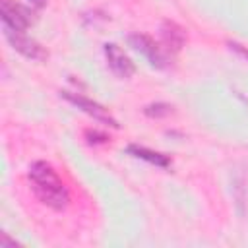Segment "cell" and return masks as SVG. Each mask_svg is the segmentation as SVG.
I'll list each match as a JSON object with an SVG mask.
<instances>
[{
    "label": "cell",
    "instance_id": "1",
    "mask_svg": "<svg viewBox=\"0 0 248 248\" xmlns=\"http://www.w3.org/2000/svg\"><path fill=\"white\" fill-rule=\"evenodd\" d=\"M29 184L33 194L39 198L41 203H45L50 209H64L70 202V192L64 184V180L58 176V172L52 169V165L45 161H35L29 167L27 172Z\"/></svg>",
    "mask_w": 248,
    "mask_h": 248
},
{
    "label": "cell",
    "instance_id": "2",
    "mask_svg": "<svg viewBox=\"0 0 248 248\" xmlns=\"http://www.w3.org/2000/svg\"><path fill=\"white\" fill-rule=\"evenodd\" d=\"M62 95H64V99H68L70 103H74L78 108H81L85 114L93 116L97 122H103V124H107V126H114V128L118 126L116 120L112 118V114H110L107 108H103L99 103H95V101H91V99H87V97H83V95H79V93L64 91Z\"/></svg>",
    "mask_w": 248,
    "mask_h": 248
},
{
    "label": "cell",
    "instance_id": "3",
    "mask_svg": "<svg viewBox=\"0 0 248 248\" xmlns=\"http://www.w3.org/2000/svg\"><path fill=\"white\" fill-rule=\"evenodd\" d=\"M105 56H107V62H108V68L118 76V78H130L136 68H134V62L128 58V54L114 43H107L105 45Z\"/></svg>",
    "mask_w": 248,
    "mask_h": 248
},
{
    "label": "cell",
    "instance_id": "4",
    "mask_svg": "<svg viewBox=\"0 0 248 248\" xmlns=\"http://www.w3.org/2000/svg\"><path fill=\"white\" fill-rule=\"evenodd\" d=\"M4 35H6V39L10 41V45H12L17 52H21L23 56L33 58V60H41V58H45V52H43L41 45H39V43H35L33 39H29L25 31L4 29Z\"/></svg>",
    "mask_w": 248,
    "mask_h": 248
},
{
    "label": "cell",
    "instance_id": "5",
    "mask_svg": "<svg viewBox=\"0 0 248 248\" xmlns=\"http://www.w3.org/2000/svg\"><path fill=\"white\" fill-rule=\"evenodd\" d=\"M2 21H4V29L27 31L29 12L12 0H2Z\"/></svg>",
    "mask_w": 248,
    "mask_h": 248
},
{
    "label": "cell",
    "instance_id": "6",
    "mask_svg": "<svg viewBox=\"0 0 248 248\" xmlns=\"http://www.w3.org/2000/svg\"><path fill=\"white\" fill-rule=\"evenodd\" d=\"M130 43H132V46L138 52H141L149 60V64H153L157 68H163L165 66V52L161 50V46L155 45V41L151 37L136 33V35H130Z\"/></svg>",
    "mask_w": 248,
    "mask_h": 248
},
{
    "label": "cell",
    "instance_id": "7",
    "mask_svg": "<svg viewBox=\"0 0 248 248\" xmlns=\"http://www.w3.org/2000/svg\"><path fill=\"white\" fill-rule=\"evenodd\" d=\"M161 37H163V45L170 50V52H178L186 41V35L182 31L180 25L172 23V21H165L161 25Z\"/></svg>",
    "mask_w": 248,
    "mask_h": 248
},
{
    "label": "cell",
    "instance_id": "8",
    "mask_svg": "<svg viewBox=\"0 0 248 248\" xmlns=\"http://www.w3.org/2000/svg\"><path fill=\"white\" fill-rule=\"evenodd\" d=\"M128 151L134 155V157H140V159H145L153 165H159V167H169V157L157 153V151H151V149H145V147H140V145H130Z\"/></svg>",
    "mask_w": 248,
    "mask_h": 248
},
{
    "label": "cell",
    "instance_id": "9",
    "mask_svg": "<svg viewBox=\"0 0 248 248\" xmlns=\"http://www.w3.org/2000/svg\"><path fill=\"white\" fill-rule=\"evenodd\" d=\"M169 112H170V107H169V105H163V103L145 107V114H147V116H165V114H169Z\"/></svg>",
    "mask_w": 248,
    "mask_h": 248
},
{
    "label": "cell",
    "instance_id": "10",
    "mask_svg": "<svg viewBox=\"0 0 248 248\" xmlns=\"http://www.w3.org/2000/svg\"><path fill=\"white\" fill-rule=\"evenodd\" d=\"M8 246L16 248V240H10V238H8V234H6V232H2V234H0V248H8Z\"/></svg>",
    "mask_w": 248,
    "mask_h": 248
},
{
    "label": "cell",
    "instance_id": "11",
    "mask_svg": "<svg viewBox=\"0 0 248 248\" xmlns=\"http://www.w3.org/2000/svg\"><path fill=\"white\" fill-rule=\"evenodd\" d=\"M31 4H35L37 8H41V6H45V4H46V0H31Z\"/></svg>",
    "mask_w": 248,
    "mask_h": 248
}]
</instances>
